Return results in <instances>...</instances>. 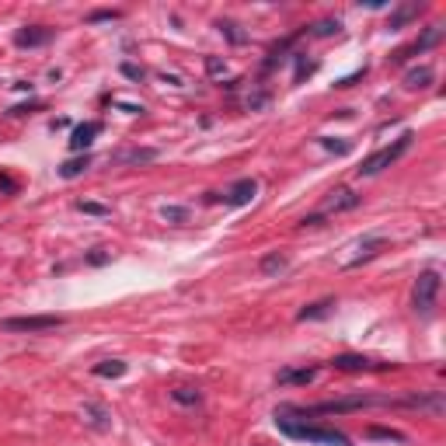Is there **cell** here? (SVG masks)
Wrapping results in <instances>:
<instances>
[{
  "label": "cell",
  "instance_id": "6da1fadb",
  "mask_svg": "<svg viewBox=\"0 0 446 446\" xmlns=\"http://www.w3.org/2000/svg\"><path fill=\"white\" fill-rule=\"evenodd\" d=\"M297 415V408L290 405H279L276 408V429L286 436V439H297V443H317V446H352V439L345 436V432H338V429H331V425H314V422H307L304 415L300 418H293Z\"/></svg>",
  "mask_w": 446,
  "mask_h": 446
},
{
  "label": "cell",
  "instance_id": "7a4b0ae2",
  "mask_svg": "<svg viewBox=\"0 0 446 446\" xmlns=\"http://www.w3.org/2000/svg\"><path fill=\"white\" fill-rule=\"evenodd\" d=\"M401 405L394 398H373V394H355V398H338V401H321V405H293L297 415H342V411H360V408H391Z\"/></svg>",
  "mask_w": 446,
  "mask_h": 446
},
{
  "label": "cell",
  "instance_id": "3957f363",
  "mask_svg": "<svg viewBox=\"0 0 446 446\" xmlns=\"http://www.w3.org/2000/svg\"><path fill=\"white\" fill-rule=\"evenodd\" d=\"M411 133H401L394 143H387V147H380L377 154H370L363 164H360V178H373V174H380L384 167H391V164H398L408 150H411Z\"/></svg>",
  "mask_w": 446,
  "mask_h": 446
},
{
  "label": "cell",
  "instance_id": "277c9868",
  "mask_svg": "<svg viewBox=\"0 0 446 446\" xmlns=\"http://www.w3.org/2000/svg\"><path fill=\"white\" fill-rule=\"evenodd\" d=\"M439 286H443V279H439L436 269H425V272L415 279V290H411V307H415V314L432 317L436 300H439Z\"/></svg>",
  "mask_w": 446,
  "mask_h": 446
},
{
  "label": "cell",
  "instance_id": "5b68a950",
  "mask_svg": "<svg viewBox=\"0 0 446 446\" xmlns=\"http://www.w3.org/2000/svg\"><path fill=\"white\" fill-rule=\"evenodd\" d=\"M63 324H66L63 314H28V317H4L0 321L4 331H18V335H46V331H56Z\"/></svg>",
  "mask_w": 446,
  "mask_h": 446
},
{
  "label": "cell",
  "instance_id": "8992f818",
  "mask_svg": "<svg viewBox=\"0 0 446 446\" xmlns=\"http://www.w3.org/2000/svg\"><path fill=\"white\" fill-rule=\"evenodd\" d=\"M331 366L342 370V373H373V370H394L398 363H377V360H370V355L342 352V355H335V360H331Z\"/></svg>",
  "mask_w": 446,
  "mask_h": 446
},
{
  "label": "cell",
  "instance_id": "52a82bcc",
  "mask_svg": "<svg viewBox=\"0 0 446 446\" xmlns=\"http://www.w3.org/2000/svg\"><path fill=\"white\" fill-rule=\"evenodd\" d=\"M102 122L98 119H87V122H80V126H73V133H70V150L73 154H87L91 150V143L102 136Z\"/></svg>",
  "mask_w": 446,
  "mask_h": 446
},
{
  "label": "cell",
  "instance_id": "ba28073f",
  "mask_svg": "<svg viewBox=\"0 0 446 446\" xmlns=\"http://www.w3.org/2000/svg\"><path fill=\"white\" fill-rule=\"evenodd\" d=\"M254 196H258V182H254V178H241V182H234L220 199H223L227 206H251Z\"/></svg>",
  "mask_w": 446,
  "mask_h": 446
},
{
  "label": "cell",
  "instance_id": "9c48e42d",
  "mask_svg": "<svg viewBox=\"0 0 446 446\" xmlns=\"http://www.w3.org/2000/svg\"><path fill=\"white\" fill-rule=\"evenodd\" d=\"M53 39H56V32L46 25H25L15 32V46H21V49H35V46H46Z\"/></svg>",
  "mask_w": 446,
  "mask_h": 446
},
{
  "label": "cell",
  "instance_id": "30bf717a",
  "mask_svg": "<svg viewBox=\"0 0 446 446\" xmlns=\"http://www.w3.org/2000/svg\"><path fill=\"white\" fill-rule=\"evenodd\" d=\"M360 203H363V199L355 196L352 189H338V192H331V199L324 203V210H321L317 216L324 220V216H331V213H345V210H355V206H360Z\"/></svg>",
  "mask_w": 446,
  "mask_h": 446
},
{
  "label": "cell",
  "instance_id": "8fae6325",
  "mask_svg": "<svg viewBox=\"0 0 446 446\" xmlns=\"http://www.w3.org/2000/svg\"><path fill=\"white\" fill-rule=\"evenodd\" d=\"M439 39H443V28H425V32H422V39H415V42H411L408 49H401V53L394 56V63H405L408 56H418V53L432 49V46L439 42Z\"/></svg>",
  "mask_w": 446,
  "mask_h": 446
},
{
  "label": "cell",
  "instance_id": "7c38bea8",
  "mask_svg": "<svg viewBox=\"0 0 446 446\" xmlns=\"http://www.w3.org/2000/svg\"><path fill=\"white\" fill-rule=\"evenodd\" d=\"M387 248V237H366L363 244H360V254H352L349 261H345V269H360L363 261H370V258H377L380 251Z\"/></svg>",
  "mask_w": 446,
  "mask_h": 446
},
{
  "label": "cell",
  "instance_id": "4fadbf2b",
  "mask_svg": "<svg viewBox=\"0 0 446 446\" xmlns=\"http://www.w3.org/2000/svg\"><path fill=\"white\" fill-rule=\"evenodd\" d=\"M432 80H436V70H432L429 63L411 66V70L405 73V87H408V91H422V87H429Z\"/></svg>",
  "mask_w": 446,
  "mask_h": 446
},
{
  "label": "cell",
  "instance_id": "5bb4252c",
  "mask_svg": "<svg viewBox=\"0 0 446 446\" xmlns=\"http://www.w3.org/2000/svg\"><path fill=\"white\" fill-rule=\"evenodd\" d=\"M286 265H290V258L283 251H269V254L258 261V272L261 276H279V272H286Z\"/></svg>",
  "mask_w": 446,
  "mask_h": 446
},
{
  "label": "cell",
  "instance_id": "9a60e30c",
  "mask_svg": "<svg viewBox=\"0 0 446 446\" xmlns=\"http://www.w3.org/2000/svg\"><path fill=\"white\" fill-rule=\"evenodd\" d=\"M87 167H91V154L70 157V160H63V164H59V178H66V182H70V178H80Z\"/></svg>",
  "mask_w": 446,
  "mask_h": 446
},
{
  "label": "cell",
  "instance_id": "2e32d148",
  "mask_svg": "<svg viewBox=\"0 0 446 446\" xmlns=\"http://www.w3.org/2000/svg\"><path fill=\"white\" fill-rule=\"evenodd\" d=\"M335 310V300L328 297V300H317V304H307L304 310H297V321H321V317H328Z\"/></svg>",
  "mask_w": 446,
  "mask_h": 446
},
{
  "label": "cell",
  "instance_id": "e0dca14e",
  "mask_svg": "<svg viewBox=\"0 0 446 446\" xmlns=\"http://www.w3.org/2000/svg\"><path fill=\"white\" fill-rule=\"evenodd\" d=\"M317 377V370L314 366H300V370H279V384H297V387H307L310 380Z\"/></svg>",
  "mask_w": 446,
  "mask_h": 446
},
{
  "label": "cell",
  "instance_id": "ac0fdd59",
  "mask_svg": "<svg viewBox=\"0 0 446 446\" xmlns=\"http://www.w3.org/2000/svg\"><path fill=\"white\" fill-rule=\"evenodd\" d=\"M157 157H160L157 147H147V150L136 147V150H122L115 160H119V164H150V160H157Z\"/></svg>",
  "mask_w": 446,
  "mask_h": 446
},
{
  "label": "cell",
  "instance_id": "d6986e66",
  "mask_svg": "<svg viewBox=\"0 0 446 446\" xmlns=\"http://www.w3.org/2000/svg\"><path fill=\"white\" fill-rule=\"evenodd\" d=\"M126 370H129V363H122V360H105V363H98L91 373L102 377V380H115V377H126Z\"/></svg>",
  "mask_w": 446,
  "mask_h": 446
},
{
  "label": "cell",
  "instance_id": "ffe728a7",
  "mask_svg": "<svg viewBox=\"0 0 446 446\" xmlns=\"http://www.w3.org/2000/svg\"><path fill=\"white\" fill-rule=\"evenodd\" d=\"M418 11H422L418 4H408V8H401V11H394V15H391V28H401L405 21H411V18H418Z\"/></svg>",
  "mask_w": 446,
  "mask_h": 446
},
{
  "label": "cell",
  "instance_id": "44dd1931",
  "mask_svg": "<svg viewBox=\"0 0 446 446\" xmlns=\"http://www.w3.org/2000/svg\"><path fill=\"white\" fill-rule=\"evenodd\" d=\"M171 398H174L178 405H199V401H203V394L192 391V387H178V391H171Z\"/></svg>",
  "mask_w": 446,
  "mask_h": 446
},
{
  "label": "cell",
  "instance_id": "7402d4cb",
  "mask_svg": "<svg viewBox=\"0 0 446 446\" xmlns=\"http://www.w3.org/2000/svg\"><path fill=\"white\" fill-rule=\"evenodd\" d=\"M77 210H80V213H87V216H112V210H109V206H102V203H87V199H80V203H77Z\"/></svg>",
  "mask_w": 446,
  "mask_h": 446
},
{
  "label": "cell",
  "instance_id": "603a6c76",
  "mask_svg": "<svg viewBox=\"0 0 446 446\" xmlns=\"http://www.w3.org/2000/svg\"><path fill=\"white\" fill-rule=\"evenodd\" d=\"M338 32H342V25L331 21V18H324V21H317V25L310 28V35H321V39H324V35H338Z\"/></svg>",
  "mask_w": 446,
  "mask_h": 446
},
{
  "label": "cell",
  "instance_id": "cb8c5ba5",
  "mask_svg": "<svg viewBox=\"0 0 446 446\" xmlns=\"http://www.w3.org/2000/svg\"><path fill=\"white\" fill-rule=\"evenodd\" d=\"M160 216H164V220H171V223H185L189 210H182V206H164V210H160Z\"/></svg>",
  "mask_w": 446,
  "mask_h": 446
},
{
  "label": "cell",
  "instance_id": "d4e9b609",
  "mask_svg": "<svg viewBox=\"0 0 446 446\" xmlns=\"http://www.w3.org/2000/svg\"><path fill=\"white\" fill-rule=\"evenodd\" d=\"M122 18V11H91L87 15V21L91 25H98V21H119Z\"/></svg>",
  "mask_w": 446,
  "mask_h": 446
},
{
  "label": "cell",
  "instance_id": "484cf974",
  "mask_svg": "<svg viewBox=\"0 0 446 446\" xmlns=\"http://www.w3.org/2000/svg\"><path fill=\"white\" fill-rule=\"evenodd\" d=\"M84 411H87V415H91V425H98V429H105V425H109V422H105L109 415H105L102 408H95V405H87Z\"/></svg>",
  "mask_w": 446,
  "mask_h": 446
},
{
  "label": "cell",
  "instance_id": "4316f807",
  "mask_svg": "<svg viewBox=\"0 0 446 446\" xmlns=\"http://www.w3.org/2000/svg\"><path fill=\"white\" fill-rule=\"evenodd\" d=\"M220 32H227L230 35V42H244L248 35L244 32H237V25H230V21H220Z\"/></svg>",
  "mask_w": 446,
  "mask_h": 446
},
{
  "label": "cell",
  "instance_id": "83f0119b",
  "mask_svg": "<svg viewBox=\"0 0 446 446\" xmlns=\"http://www.w3.org/2000/svg\"><path fill=\"white\" fill-rule=\"evenodd\" d=\"M122 73H126L129 80H143V77H147L143 66H136V63H122Z\"/></svg>",
  "mask_w": 446,
  "mask_h": 446
},
{
  "label": "cell",
  "instance_id": "f1b7e54d",
  "mask_svg": "<svg viewBox=\"0 0 446 446\" xmlns=\"http://www.w3.org/2000/svg\"><path fill=\"white\" fill-rule=\"evenodd\" d=\"M321 147H324V150H335V154H349V143H335V140H328V136H321Z\"/></svg>",
  "mask_w": 446,
  "mask_h": 446
},
{
  "label": "cell",
  "instance_id": "f546056e",
  "mask_svg": "<svg viewBox=\"0 0 446 446\" xmlns=\"http://www.w3.org/2000/svg\"><path fill=\"white\" fill-rule=\"evenodd\" d=\"M373 436H380V439H398V443L405 439L401 432H391V429H373Z\"/></svg>",
  "mask_w": 446,
  "mask_h": 446
}]
</instances>
